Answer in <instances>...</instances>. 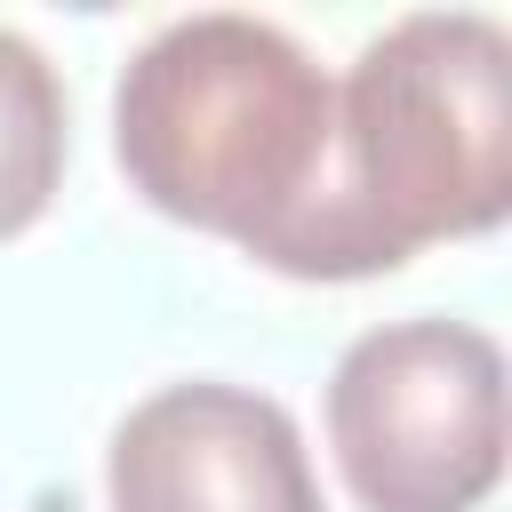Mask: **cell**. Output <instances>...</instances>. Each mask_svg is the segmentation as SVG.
<instances>
[{"mask_svg":"<svg viewBox=\"0 0 512 512\" xmlns=\"http://www.w3.org/2000/svg\"><path fill=\"white\" fill-rule=\"evenodd\" d=\"M112 160L168 224L216 232L264 272L328 280L336 80L272 16L200 8L160 24L120 64Z\"/></svg>","mask_w":512,"mask_h":512,"instance_id":"1","label":"cell"},{"mask_svg":"<svg viewBox=\"0 0 512 512\" xmlns=\"http://www.w3.org/2000/svg\"><path fill=\"white\" fill-rule=\"evenodd\" d=\"M512 208V32L480 8L392 16L336 80L328 280H376Z\"/></svg>","mask_w":512,"mask_h":512,"instance_id":"2","label":"cell"},{"mask_svg":"<svg viewBox=\"0 0 512 512\" xmlns=\"http://www.w3.org/2000/svg\"><path fill=\"white\" fill-rule=\"evenodd\" d=\"M328 456L360 512H480L504 480V352L472 320L360 328L328 368Z\"/></svg>","mask_w":512,"mask_h":512,"instance_id":"3","label":"cell"},{"mask_svg":"<svg viewBox=\"0 0 512 512\" xmlns=\"http://www.w3.org/2000/svg\"><path fill=\"white\" fill-rule=\"evenodd\" d=\"M112 512H328L312 448L272 392L184 376L144 392L104 448Z\"/></svg>","mask_w":512,"mask_h":512,"instance_id":"4","label":"cell"},{"mask_svg":"<svg viewBox=\"0 0 512 512\" xmlns=\"http://www.w3.org/2000/svg\"><path fill=\"white\" fill-rule=\"evenodd\" d=\"M64 160H72L64 80L24 32L0 24V240H24L56 208Z\"/></svg>","mask_w":512,"mask_h":512,"instance_id":"5","label":"cell"}]
</instances>
